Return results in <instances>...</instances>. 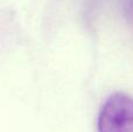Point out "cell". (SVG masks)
<instances>
[{
	"label": "cell",
	"instance_id": "1",
	"mask_svg": "<svg viewBox=\"0 0 133 132\" xmlns=\"http://www.w3.org/2000/svg\"><path fill=\"white\" fill-rule=\"evenodd\" d=\"M98 132H133V97L113 93L102 105L97 121Z\"/></svg>",
	"mask_w": 133,
	"mask_h": 132
}]
</instances>
